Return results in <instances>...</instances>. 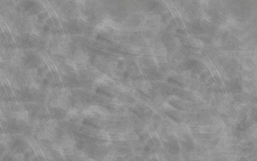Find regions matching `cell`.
Listing matches in <instances>:
<instances>
[{
  "instance_id": "1",
  "label": "cell",
  "mask_w": 257,
  "mask_h": 161,
  "mask_svg": "<svg viewBox=\"0 0 257 161\" xmlns=\"http://www.w3.org/2000/svg\"><path fill=\"white\" fill-rule=\"evenodd\" d=\"M36 130L37 135L40 138L54 141L58 136V125L54 118H44L37 121Z\"/></svg>"
},
{
  "instance_id": "2",
  "label": "cell",
  "mask_w": 257,
  "mask_h": 161,
  "mask_svg": "<svg viewBox=\"0 0 257 161\" xmlns=\"http://www.w3.org/2000/svg\"><path fill=\"white\" fill-rule=\"evenodd\" d=\"M4 110L10 118L28 122L29 113L24 104L18 100H11L4 103Z\"/></svg>"
},
{
  "instance_id": "3",
  "label": "cell",
  "mask_w": 257,
  "mask_h": 161,
  "mask_svg": "<svg viewBox=\"0 0 257 161\" xmlns=\"http://www.w3.org/2000/svg\"><path fill=\"white\" fill-rule=\"evenodd\" d=\"M14 142L13 136L9 132H0V144L8 148H10Z\"/></svg>"
}]
</instances>
